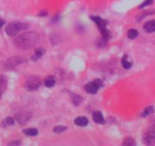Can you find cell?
I'll list each match as a JSON object with an SVG mask.
<instances>
[{
    "label": "cell",
    "instance_id": "obj_23",
    "mask_svg": "<svg viewBox=\"0 0 155 146\" xmlns=\"http://www.w3.org/2000/svg\"><path fill=\"white\" fill-rule=\"evenodd\" d=\"M5 24V21L3 20V19H2V18H0V27H2V25Z\"/></svg>",
    "mask_w": 155,
    "mask_h": 146
},
{
    "label": "cell",
    "instance_id": "obj_19",
    "mask_svg": "<svg viewBox=\"0 0 155 146\" xmlns=\"http://www.w3.org/2000/svg\"><path fill=\"white\" fill-rule=\"evenodd\" d=\"M15 123V121L11 117H7L2 123V125L4 126H7V125H12Z\"/></svg>",
    "mask_w": 155,
    "mask_h": 146
},
{
    "label": "cell",
    "instance_id": "obj_21",
    "mask_svg": "<svg viewBox=\"0 0 155 146\" xmlns=\"http://www.w3.org/2000/svg\"><path fill=\"white\" fill-rule=\"evenodd\" d=\"M82 101V98L81 97H80V96H77L75 95L74 98H72V102L75 104V105L79 104Z\"/></svg>",
    "mask_w": 155,
    "mask_h": 146
},
{
    "label": "cell",
    "instance_id": "obj_1",
    "mask_svg": "<svg viewBox=\"0 0 155 146\" xmlns=\"http://www.w3.org/2000/svg\"><path fill=\"white\" fill-rule=\"evenodd\" d=\"M40 42V36L35 32H25L14 40L16 47L21 50H29L37 45Z\"/></svg>",
    "mask_w": 155,
    "mask_h": 146
},
{
    "label": "cell",
    "instance_id": "obj_8",
    "mask_svg": "<svg viewBox=\"0 0 155 146\" xmlns=\"http://www.w3.org/2000/svg\"><path fill=\"white\" fill-rule=\"evenodd\" d=\"M144 30L148 33H153L155 32V20L148 21L144 25Z\"/></svg>",
    "mask_w": 155,
    "mask_h": 146
},
{
    "label": "cell",
    "instance_id": "obj_18",
    "mask_svg": "<svg viewBox=\"0 0 155 146\" xmlns=\"http://www.w3.org/2000/svg\"><path fill=\"white\" fill-rule=\"evenodd\" d=\"M123 145L126 146H132L135 145V142H134V139H132V138H127L124 140V142L123 143Z\"/></svg>",
    "mask_w": 155,
    "mask_h": 146
},
{
    "label": "cell",
    "instance_id": "obj_17",
    "mask_svg": "<svg viewBox=\"0 0 155 146\" xmlns=\"http://www.w3.org/2000/svg\"><path fill=\"white\" fill-rule=\"evenodd\" d=\"M44 52H45V50H43V48H38V49H36L35 52H34V59H38V58H40V57L43 56Z\"/></svg>",
    "mask_w": 155,
    "mask_h": 146
},
{
    "label": "cell",
    "instance_id": "obj_11",
    "mask_svg": "<svg viewBox=\"0 0 155 146\" xmlns=\"http://www.w3.org/2000/svg\"><path fill=\"white\" fill-rule=\"evenodd\" d=\"M75 124L78 126H86L88 124V119L84 116H79L75 119Z\"/></svg>",
    "mask_w": 155,
    "mask_h": 146
},
{
    "label": "cell",
    "instance_id": "obj_6",
    "mask_svg": "<svg viewBox=\"0 0 155 146\" xmlns=\"http://www.w3.org/2000/svg\"><path fill=\"white\" fill-rule=\"evenodd\" d=\"M25 61H26V59H25V58L19 56H15L8 59L6 61V62H5V66H6L7 68H12L16 67L17 66H18L19 64H21L23 63V62H25Z\"/></svg>",
    "mask_w": 155,
    "mask_h": 146
},
{
    "label": "cell",
    "instance_id": "obj_4",
    "mask_svg": "<svg viewBox=\"0 0 155 146\" xmlns=\"http://www.w3.org/2000/svg\"><path fill=\"white\" fill-rule=\"evenodd\" d=\"M101 86V82L100 80H96L93 82H89L85 85V91L89 94H94L97 92V91L100 88V87Z\"/></svg>",
    "mask_w": 155,
    "mask_h": 146
},
{
    "label": "cell",
    "instance_id": "obj_7",
    "mask_svg": "<svg viewBox=\"0 0 155 146\" xmlns=\"http://www.w3.org/2000/svg\"><path fill=\"white\" fill-rule=\"evenodd\" d=\"M143 142L146 145H153L155 144V131L150 130L143 135Z\"/></svg>",
    "mask_w": 155,
    "mask_h": 146
},
{
    "label": "cell",
    "instance_id": "obj_10",
    "mask_svg": "<svg viewBox=\"0 0 155 146\" xmlns=\"http://www.w3.org/2000/svg\"><path fill=\"white\" fill-rule=\"evenodd\" d=\"M93 119L95 123H100V124L104 123L105 122L104 118H103V114L101 113L100 111H96L93 113Z\"/></svg>",
    "mask_w": 155,
    "mask_h": 146
},
{
    "label": "cell",
    "instance_id": "obj_5",
    "mask_svg": "<svg viewBox=\"0 0 155 146\" xmlns=\"http://www.w3.org/2000/svg\"><path fill=\"white\" fill-rule=\"evenodd\" d=\"M31 116L32 114L30 112L24 111L21 112V113H18L16 115L15 118L17 122H18L19 124H21V125H24V124H26V123H27V121L30 119Z\"/></svg>",
    "mask_w": 155,
    "mask_h": 146
},
{
    "label": "cell",
    "instance_id": "obj_3",
    "mask_svg": "<svg viewBox=\"0 0 155 146\" xmlns=\"http://www.w3.org/2000/svg\"><path fill=\"white\" fill-rule=\"evenodd\" d=\"M41 85V81L37 77H31L25 82V86L28 91H36Z\"/></svg>",
    "mask_w": 155,
    "mask_h": 146
},
{
    "label": "cell",
    "instance_id": "obj_22",
    "mask_svg": "<svg viewBox=\"0 0 155 146\" xmlns=\"http://www.w3.org/2000/svg\"><path fill=\"white\" fill-rule=\"evenodd\" d=\"M153 1H154V0H145L142 4H141V5H140L139 8H140V9H142V8H144V7L148 6V5H150L151 3H152Z\"/></svg>",
    "mask_w": 155,
    "mask_h": 146
},
{
    "label": "cell",
    "instance_id": "obj_14",
    "mask_svg": "<svg viewBox=\"0 0 155 146\" xmlns=\"http://www.w3.org/2000/svg\"><path fill=\"white\" fill-rule=\"evenodd\" d=\"M127 55H124L122 59V65L125 68H130L132 66V63L128 61Z\"/></svg>",
    "mask_w": 155,
    "mask_h": 146
},
{
    "label": "cell",
    "instance_id": "obj_9",
    "mask_svg": "<svg viewBox=\"0 0 155 146\" xmlns=\"http://www.w3.org/2000/svg\"><path fill=\"white\" fill-rule=\"evenodd\" d=\"M7 88V79L5 76L0 75V98H2Z\"/></svg>",
    "mask_w": 155,
    "mask_h": 146
},
{
    "label": "cell",
    "instance_id": "obj_20",
    "mask_svg": "<svg viewBox=\"0 0 155 146\" xmlns=\"http://www.w3.org/2000/svg\"><path fill=\"white\" fill-rule=\"evenodd\" d=\"M65 130H66V126H63V125H59V126H56L54 128V132L55 133H62Z\"/></svg>",
    "mask_w": 155,
    "mask_h": 146
},
{
    "label": "cell",
    "instance_id": "obj_15",
    "mask_svg": "<svg viewBox=\"0 0 155 146\" xmlns=\"http://www.w3.org/2000/svg\"><path fill=\"white\" fill-rule=\"evenodd\" d=\"M138 35V32L135 29H130L128 31V37L129 39H134Z\"/></svg>",
    "mask_w": 155,
    "mask_h": 146
},
{
    "label": "cell",
    "instance_id": "obj_16",
    "mask_svg": "<svg viewBox=\"0 0 155 146\" xmlns=\"http://www.w3.org/2000/svg\"><path fill=\"white\" fill-rule=\"evenodd\" d=\"M154 112V109L152 106H149V107H146L145 109L144 110L143 113H142V116H147L150 114L153 113Z\"/></svg>",
    "mask_w": 155,
    "mask_h": 146
},
{
    "label": "cell",
    "instance_id": "obj_24",
    "mask_svg": "<svg viewBox=\"0 0 155 146\" xmlns=\"http://www.w3.org/2000/svg\"><path fill=\"white\" fill-rule=\"evenodd\" d=\"M19 144H20V142H12V143H10L9 145H19Z\"/></svg>",
    "mask_w": 155,
    "mask_h": 146
},
{
    "label": "cell",
    "instance_id": "obj_12",
    "mask_svg": "<svg viewBox=\"0 0 155 146\" xmlns=\"http://www.w3.org/2000/svg\"><path fill=\"white\" fill-rule=\"evenodd\" d=\"M55 83H56V80H55V78L52 77V76H48L44 80V84H45L46 87H47V88L52 87L55 84Z\"/></svg>",
    "mask_w": 155,
    "mask_h": 146
},
{
    "label": "cell",
    "instance_id": "obj_2",
    "mask_svg": "<svg viewBox=\"0 0 155 146\" xmlns=\"http://www.w3.org/2000/svg\"><path fill=\"white\" fill-rule=\"evenodd\" d=\"M27 27H28L27 25H25V24H21V23H10L9 25H7L5 31L9 36H15L16 34H18V32H20L21 31L26 30Z\"/></svg>",
    "mask_w": 155,
    "mask_h": 146
},
{
    "label": "cell",
    "instance_id": "obj_13",
    "mask_svg": "<svg viewBox=\"0 0 155 146\" xmlns=\"http://www.w3.org/2000/svg\"><path fill=\"white\" fill-rule=\"evenodd\" d=\"M23 132H24L26 135L34 136V135H37L38 131H37V129H36L31 128V129H25L24 131H23Z\"/></svg>",
    "mask_w": 155,
    "mask_h": 146
}]
</instances>
